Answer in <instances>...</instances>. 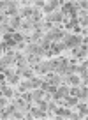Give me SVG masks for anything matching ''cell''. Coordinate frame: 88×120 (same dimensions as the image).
Listing matches in <instances>:
<instances>
[{"mask_svg": "<svg viewBox=\"0 0 88 120\" xmlns=\"http://www.w3.org/2000/svg\"><path fill=\"white\" fill-rule=\"evenodd\" d=\"M33 71L37 72V74H46V72L51 71V64L49 62H42V64H35V67H33Z\"/></svg>", "mask_w": 88, "mask_h": 120, "instance_id": "6", "label": "cell"}, {"mask_svg": "<svg viewBox=\"0 0 88 120\" xmlns=\"http://www.w3.org/2000/svg\"><path fill=\"white\" fill-rule=\"evenodd\" d=\"M62 14L69 18H77V2H65Z\"/></svg>", "mask_w": 88, "mask_h": 120, "instance_id": "1", "label": "cell"}, {"mask_svg": "<svg viewBox=\"0 0 88 120\" xmlns=\"http://www.w3.org/2000/svg\"><path fill=\"white\" fill-rule=\"evenodd\" d=\"M4 78H5V76H4V74H2V72H0V83L4 81Z\"/></svg>", "mask_w": 88, "mask_h": 120, "instance_id": "29", "label": "cell"}, {"mask_svg": "<svg viewBox=\"0 0 88 120\" xmlns=\"http://www.w3.org/2000/svg\"><path fill=\"white\" fill-rule=\"evenodd\" d=\"M63 49H65V46H63L62 42H53V44H49V48L46 49V55H48V56H53V55H56V53L63 51Z\"/></svg>", "mask_w": 88, "mask_h": 120, "instance_id": "4", "label": "cell"}, {"mask_svg": "<svg viewBox=\"0 0 88 120\" xmlns=\"http://www.w3.org/2000/svg\"><path fill=\"white\" fill-rule=\"evenodd\" d=\"M65 95H69V88H67V86H60V88H56L55 94H53V99H55V101H58V99L65 97Z\"/></svg>", "mask_w": 88, "mask_h": 120, "instance_id": "10", "label": "cell"}, {"mask_svg": "<svg viewBox=\"0 0 88 120\" xmlns=\"http://www.w3.org/2000/svg\"><path fill=\"white\" fill-rule=\"evenodd\" d=\"M19 25H21V19H19L18 16H14V18H11V25H9V26H11V28H18Z\"/></svg>", "mask_w": 88, "mask_h": 120, "instance_id": "22", "label": "cell"}, {"mask_svg": "<svg viewBox=\"0 0 88 120\" xmlns=\"http://www.w3.org/2000/svg\"><path fill=\"white\" fill-rule=\"evenodd\" d=\"M30 111V115H32V118H44V116H46V111H44V109H28Z\"/></svg>", "mask_w": 88, "mask_h": 120, "instance_id": "15", "label": "cell"}, {"mask_svg": "<svg viewBox=\"0 0 88 120\" xmlns=\"http://www.w3.org/2000/svg\"><path fill=\"white\" fill-rule=\"evenodd\" d=\"M42 95H44V90H42V88H37L35 92H33V94H32V101L39 102L40 99H42Z\"/></svg>", "mask_w": 88, "mask_h": 120, "instance_id": "17", "label": "cell"}, {"mask_svg": "<svg viewBox=\"0 0 88 120\" xmlns=\"http://www.w3.org/2000/svg\"><path fill=\"white\" fill-rule=\"evenodd\" d=\"M86 104H83V102H81L79 104V118H84V116H86Z\"/></svg>", "mask_w": 88, "mask_h": 120, "instance_id": "25", "label": "cell"}, {"mask_svg": "<svg viewBox=\"0 0 88 120\" xmlns=\"http://www.w3.org/2000/svg\"><path fill=\"white\" fill-rule=\"evenodd\" d=\"M56 4H60V2H48V4H44L42 11H44V12H51V11H55V9H56Z\"/></svg>", "mask_w": 88, "mask_h": 120, "instance_id": "16", "label": "cell"}, {"mask_svg": "<svg viewBox=\"0 0 88 120\" xmlns=\"http://www.w3.org/2000/svg\"><path fill=\"white\" fill-rule=\"evenodd\" d=\"M76 72H79V74L83 76V79H84V81H86V74H88V67H86V62H84L83 65H79Z\"/></svg>", "mask_w": 88, "mask_h": 120, "instance_id": "19", "label": "cell"}, {"mask_svg": "<svg viewBox=\"0 0 88 120\" xmlns=\"http://www.w3.org/2000/svg\"><path fill=\"white\" fill-rule=\"evenodd\" d=\"M0 92H2V94H4L5 97H11V95H12V90L9 88V86H5V85H2V86H0Z\"/></svg>", "mask_w": 88, "mask_h": 120, "instance_id": "23", "label": "cell"}, {"mask_svg": "<svg viewBox=\"0 0 88 120\" xmlns=\"http://www.w3.org/2000/svg\"><path fill=\"white\" fill-rule=\"evenodd\" d=\"M25 49L30 53V55H39V56L46 53V49H44L40 44H28V46H25Z\"/></svg>", "mask_w": 88, "mask_h": 120, "instance_id": "5", "label": "cell"}, {"mask_svg": "<svg viewBox=\"0 0 88 120\" xmlns=\"http://www.w3.org/2000/svg\"><path fill=\"white\" fill-rule=\"evenodd\" d=\"M28 88H32V85H30V81H28V83H21V85H19V92H21V94H23V92H26V90H28Z\"/></svg>", "mask_w": 88, "mask_h": 120, "instance_id": "26", "label": "cell"}, {"mask_svg": "<svg viewBox=\"0 0 88 120\" xmlns=\"http://www.w3.org/2000/svg\"><path fill=\"white\" fill-rule=\"evenodd\" d=\"M4 74H5V78H7L11 83H18V74H16V71L5 67V69H4Z\"/></svg>", "mask_w": 88, "mask_h": 120, "instance_id": "11", "label": "cell"}, {"mask_svg": "<svg viewBox=\"0 0 88 120\" xmlns=\"http://www.w3.org/2000/svg\"><path fill=\"white\" fill-rule=\"evenodd\" d=\"M46 19H48V23H62L63 21V14L62 12H49Z\"/></svg>", "mask_w": 88, "mask_h": 120, "instance_id": "8", "label": "cell"}, {"mask_svg": "<svg viewBox=\"0 0 88 120\" xmlns=\"http://www.w3.org/2000/svg\"><path fill=\"white\" fill-rule=\"evenodd\" d=\"M16 74H21V76H26V78H32L33 76V71L30 67H26V65H23V67H18V71H16Z\"/></svg>", "mask_w": 88, "mask_h": 120, "instance_id": "12", "label": "cell"}, {"mask_svg": "<svg viewBox=\"0 0 88 120\" xmlns=\"http://www.w3.org/2000/svg\"><path fill=\"white\" fill-rule=\"evenodd\" d=\"M63 34H65V32H62V28L53 26L51 30H48V32H46V35H44V37L48 39V41H58V39L63 37Z\"/></svg>", "mask_w": 88, "mask_h": 120, "instance_id": "3", "label": "cell"}, {"mask_svg": "<svg viewBox=\"0 0 88 120\" xmlns=\"http://www.w3.org/2000/svg\"><path fill=\"white\" fill-rule=\"evenodd\" d=\"M63 46L65 48H76V46L81 44V37L77 35H69V34H63Z\"/></svg>", "mask_w": 88, "mask_h": 120, "instance_id": "2", "label": "cell"}, {"mask_svg": "<svg viewBox=\"0 0 88 120\" xmlns=\"http://www.w3.org/2000/svg\"><path fill=\"white\" fill-rule=\"evenodd\" d=\"M40 83H42V81H40V79H37V78H32V81H30V85H32V88H33V86H40Z\"/></svg>", "mask_w": 88, "mask_h": 120, "instance_id": "27", "label": "cell"}, {"mask_svg": "<svg viewBox=\"0 0 88 120\" xmlns=\"http://www.w3.org/2000/svg\"><path fill=\"white\" fill-rule=\"evenodd\" d=\"M46 83H48V85L56 86V85L60 83V76L56 74V72H49V74H48V81H46Z\"/></svg>", "mask_w": 88, "mask_h": 120, "instance_id": "13", "label": "cell"}, {"mask_svg": "<svg viewBox=\"0 0 88 120\" xmlns=\"http://www.w3.org/2000/svg\"><path fill=\"white\" fill-rule=\"evenodd\" d=\"M65 26H67L69 30H70V28H74L76 32H81V28L77 26V18H70L69 21H65Z\"/></svg>", "mask_w": 88, "mask_h": 120, "instance_id": "14", "label": "cell"}, {"mask_svg": "<svg viewBox=\"0 0 88 120\" xmlns=\"http://www.w3.org/2000/svg\"><path fill=\"white\" fill-rule=\"evenodd\" d=\"M32 14H33V9H30V7H25L21 11V16H23V18H26V19H30V16H32Z\"/></svg>", "mask_w": 88, "mask_h": 120, "instance_id": "24", "label": "cell"}, {"mask_svg": "<svg viewBox=\"0 0 88 120\" xmlns=\"http://www.w3.org/2000/svg\"><path fill=\"white\" fill-rule=\"evenodd\" d=\"M14 106H16V108H18V109H23V111H28V109H30V102H28V101H25V99H23V97L16 99Z\"/></svg>", "mask_w": 88, "mask_h": 120, "instance_id": "9", "label": "cell"}, {"mask_svg": "<svg viewBox=\"0 0 88 120\" xmlns=\"http://www.w3.org/2000/svg\"><path fill=\"white\" fill-rule=\"evenodd\" d=\"M39 60H40L39 55H30L28 53V56H26V62H30V64H39Z\"/></svg>", "mask_w": 88, "mask_h": 120, "instance_id": "21", "label": "cell"}, {"mask_svg": "<svg viewBox=\"0 0 88 120\" xmlns=\"http://www.w3.org/2000/svg\"><path fill=\"white\" fill-rule=\"evenodd\" d=\"M63 99H65V101H63V104H65V106H76L77 104V99L74 97V95H72V97H70V95H65Z\"/></svg>", "mask_w": 88, "mask_h": 120, "instance_id": "18", "label": "cell"}, {"mask_svg": "<svg viewBox=\"0 0 88 120\" xmlns=\"http://www.w3.org/2000/svg\"><path fill=\"white\" fill-rule=\"evenodd\" d=\"M5 9V2H0V11H4Z\"/></svg>", "mask_w": 88, "mask_h": 120, "instance_id": "28", "label": "cell"}, {"mask_svg": "<svg viewBox=\"0 0 88 120\" xmlns=\"http://www.w3.org/2000/svg\"><path fill=\"white\" fill-rule=\"evenodd\" d=\"M65 83H70V85H77V83H79V79H77L74 74H65Z\"/></svg>", "mask_w": 88, "mask_h": 120, "instance_id": "20", "label": "cell"}, {"mask_svg": "<svg viewBox=\"0 0 88 120\" xmlns=\"http://www.w3.org/2000/svg\"><path fill=\"white\" fill-rule=\"evenodd\" d=\"M5 16H18V7H16V2H5Z\"/></svg>", "mask_w": 88, "mask_h": 120, "instance_id": "7", "label": "cell"}]
</instances>
